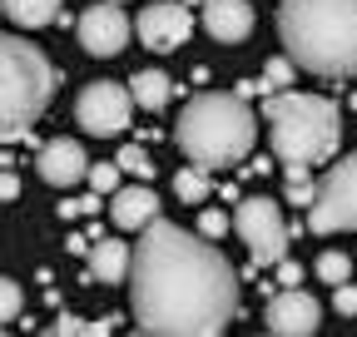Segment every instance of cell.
I'll use <instances>...</instances> for the list:
<instances>
[{
	"mask_svg": "<svg viewBox=\"0 0 357 337\" xmlns=\"http://www.w3.org/2000/svg\"><path fill=\"white\" fill-rule=\"evenodd\" d=\"M134 30H139V40L154 55H174L194 35V15H189L184 0H154V6H144V15H139Z\"/></svg>",
	"mask_w": 357,
	"mask_h": 337,
	"instance_id": "cell-11",
	"label": "cell"
},
{
	"mask_svg": "<svg viewBox=\"0 0 357 337\" xmlns=\"http://www.w3.org/2000/svg\"><path fill=\"white\" fill-rule=\"evenodd\" d=\"M184 6H204V0H184Z\"/></svg>",
	"mask_w": 357,
	"mask_h": 337,
	"instance_id": "cell-32",
	"label": "cell"
},
{
	"mask_svg": "<svg viewBox=\"0 0 357 337\" xmlns=\"http://www.w3.org/2000/svg\"><path fill=\"white\" fill-rule=\"evenodd\" d=\"M134 248L119 238H95L89 243V283H129Z\"/></svg>",
	"mask_w": 357,
	"mask_h": 337,
	"instance_id": "cell-15",
	"label": "cell"
},
{
	"mask_svg": "<svg viewBox=\"0 0 357 337\" xmlns=\"http://www.w3.org/2000/svg\"><path fill=\"white\" fill-rule=\"evenodd\" d=\"M0 15L15 20L20 30H40L60 20V0H0Z\"/></svg>",
	"mask_w": 357,
	"mask_h": 337,
	"instance_id": "cell-16",
	"label": "cell"
},
{
	"mask_svg": "<svg viewBox=\"0 0 357 337\" xmlns=\"http://www.w3.org/2000/svg\"><path fill=\"white\" fill-rule=\"evenodd\" d=\"M268 139H273L278 164H323L337 154L342 139V114L333 100L323 95H293V90H273L268 95Z\"/></svg>",
	"mask_w": 357,
	"mask_h": 337,
	"instance_id": "cell-4",
	"label": "cell"
},
{
	"mask_svg": "<svg viewBox=\"0 0 357 337\" xmlns=\"http://www.w3.org/2000/svg\"><path fill=\"white\" fill-rule=\"evenodd\" d=\"M283 174H288V203H298V208H312V198H318V184H312V168H307V164H283Z\"/></svg>",
	"mask_w": 357,
	"mask_h": 337,
	"instance_id": "cell-19",
	"label": "cell"
},
{
	"mask_svg": "<svg viewBox=\"0 0 357 337\" xmlns=\"http://www.w3.org/2000/svg\"><path fill=\"white\" fill-rule=\"evenodd\" d=\"M114 322H119V318H95L84 332H89V337H109V332H114Z\"/></svg>",
	"mask_w": 357,
	"mask_h": 337,
	"instance_id": "cell-31",
	"label": "cell"
},
{
	"mask_svg": "<svg viewBox=\"0 0 357 337\" xmlns=\"http://www.w3.org/2000/svg\"><path fill=\"white\" fill-rule=\"evenodd\" d=\"M55 84H60L55 65L30 40L0 35V144L30 139V124L45 114Z\"/></svg>",
	"mask_w": 357,
	"mask_h": 337,
	"instance_id": "cell-5",
	"label": "cell"
},
{
	"mask_svg": "<svg viewBox=\"0 0 357 337\" xmlns=\"http://www.w3.org/2000/svg\"><path fill=\"white\" fill-rule=\"evenodd\" d=\"M75 35H79V45L95 55V60H114V55L129 45L134 25H129V15L119 10V0H100V6H89V10L79 15Z\"/></svg>",
	"mask_w": 357,
	"mask_h": 337,
	"instance_id": "cell-9",
	"label": "cell"
},
{
	"mask_svg": "<svg viewBox=\"0 0 357 337\" xmlns=\"http://www.w3.org/2000/svg\"><path fill=\"white\" fill-rule=\"evenodd\" d=\"M119 174H124V168L119 164H89V184H95V194H114L119 189Z\"/></svg>",
	"mask_w": 357,
	"mask_h": 337,
	"instance_id": "cell-24",
	"label": "cell"
},
{
	"mask_svg": "<svg viewBox=\"0 0 357 337\" xmlns=\"http://www.w3.org/2000/svg\"><path fill=\"white\" fill-rule=\"evenodd\" d=\"M293 75H298L293 55H283V60H268V70H263V90H283V84H293Z\"/></svg>",
	"mask_w": 357,
	"mask_h": 337,
	"instance_id": "cell-23",
	"label": "cell"
},
{
	"mask_svg": "<svg viewBox=\"0 0 357 337\" xmlns=\"http://www.w3.org/2000/svg\"><path fill=\"white\" fill-rule=\"evenodd\" d=\"M35 168H40V179H45V184L70 189V184H79V179L89 174V154H84L75 139H50V144H40Z\"/></svg>",
	"mask_w": 357,
	"mask_h": 337,
	"instance_id": "cell-12",
	"label": "cell"
},
{
	"mask_svg": "<svg viewBox=\"0 0 357 337\" xmlns=\"http://www.w3.org/2000/svg\"><path fill=\"white\" fill-rule=\"evenodd\" d=\"M84 327H89V322L75 318V313H60V318L50 322V332H60V337H75V332H84Z\"/></svg>",
	"mask_w": 357,
	"mask_h": 337,
	"instance_id": "cell-28",
	"label": "cell"
},
{
	"mask_svg": "<svg viewBox=\"0 0 357 337\" xmlns=\"http://www.w3.org/2000/svg\"><path fill=\"white\" fill-rule=\"evenodd\" d=\"M0 198H20V179L10 168H0Z\"/></svg>",
	"mask_w": 357,
	"mask_h": 337,
	"instance_id": "cell-30",
	"label": "cell"
},
{
	"mask_svg": "<svg viewBox=\"0 0 357 337\" xmlns=\"http://www.w3.org/2000/svg\"><path fill=\"white\" fill-rule=\"evenodd\" d=\"M273 268H278V283H283V288H298V283H303V268H298L293 258H278Z\"/></svg>",
	"mask_w": 357,
	"mask_h": 337,
	"instance_id": "cell-29",
	"label": "cell"
},
{
	"mask_svg": "<svg viewBox=\"0 0 357 337\" xmlns=\"http://www.w3.org/2000/svg\"><path fill=\"white\" fill-rule=\"evenodd\" d=\"M20 308H25V292H20V283H15V278H0V327H6V322H15V318H20Z\"/></svg>",
	"mask_w": 357,
	"mask_h": 337,
	"instance_id": "cell-21",
	"label": "cell"
},
{
	"mask_svg": "<svg viewBox=\"0 0 357 337\" xmlns=\"http://www.w3.org/2000/svg\"><path fill=\"white\" fill-rule=\"evenodd\" d=\"M109 198H114V203H109V219H114V228H144V224H154V219H159V194H154L149 184L114 189Z\"/></svg>",
	"mask_w": 357,
	"mask_h": 337,
	"instance_id": "cell-14",
	"label": "cell"
},
{
	"mask_svg": "<svg viewBox=\"0 0 357 337\" xmlns=\"http://www.w3.org/2000/svg\"><path fill=\"white\" fill-rule=\"evenodd\" d=\"M119 6H124V0H119Z\"/></svg>",
	"mask_w": 357,
	"mask_h": 337,
	"instance_id": "cell-34",
	"label": "cell"
},
{
	"mask_svg": "<svg viewBox=\"0 0 357 337\" xmlns=\"http://www.w3.org/2000/svg\"><path fill=\"white\" fill-rule=\"evenodd\" d=\"M169 90H174V84H169L164 70H139V75L129 79L134 104H144V109H164V104H169Z\"/></svg>",
	"mask_w": 357,
	"mask_h": 337,
	"instance_id": "cell-17",
	"label": "cell"
},
{
	"mask_svg": "<svg viewBox=\"0 0 357 337\" xmlns=\"http://www.w3.org/2000/svg\"><path fill=\"white\" fill-rule=\"evenodd\" d=\"M199 233L204 238H223V233H229V214H223V208H204V214H199Z\"/></svg>",
	"mask_w": 357,
	"mask_h": 337,
	"instance_id": "cell-25",
	"label": "cell"
},
{
	"mask_svg": "<svg viewBox=\"0 0 357 337\" xmlns=\"http://www.w3.org/2000/svg\"><path fill=\"white\" fill-rule=\"evenodd\" d=\"M318 278L323 283H347L352 278V258H347V253H323V258H318Z\"/></svg>",
	"mask_w": 357,
	"mask_h": 337,
	"instance_id": "cell-22",
	"label": "cell"
},
{
	"mask_svg": "<svg viewBox=\"0 0 357 337\" xmlns=\"http://www.w3.org/2000/svg\"><path fill=\"white\" fill-rule=\"evenodd\" d=\"M352 109H357V95H352Z\"/></svg>",
	"mask_w": 357,
	"mask_h": 337,
	"instance_id": "cell-33",
	"label": "cell"
},
{
	"mask_svg": "<svg viewBox=\"0 0 357 337\" xmlns=\"http://www.w3.org/2000/svg\"><path fill=\"white\" fill-rule=\"evenodd\" d=\"M204 30L218 45H238L253 35V6L248 0H204Z\"/></svg>",
	"mask_w": 357,
	"mask_h": 337,
	"instance_id": "cell-13",
	"label": "cell"
},
{
	"mask_svg": "<svg viewBox=\"0 0 357 337\" xmlns=\"http://www.w3.org/2000/svg\"><path fill=\"white\" fill-rule=\"evenodd\" d=\"M234 228H238V238L248 243V253H253L258 268H273L278 258H288V224H283V208L268 198V194L238 198Z\"/></svg>",
	"mask_w": 357,
	"mask_h": 337,
	"instance_id": "cell-7",
	"label": "cell"
},
{
	"mask_svg": "<svg viewBox=\"0 0 357 337\" xmlns=\"http://www.w3.org/2000/svg\"><path fill=\"white\" fill-rule=\"evenodd\" d=\"M100 208V194H89V198H65L60 203V219H79V214H95Z\"/></svg>",
	"mask_w": 357,
	"mask_h": 337,
	"instance_id": "cell-27",
	"label": "cell"
},
{
	"mask_svg": "<svg viewBox=\"0 0 357 337\" xmlns=\"http://www.w3.org/2000/svg\"><path fill=\"white\" fill-rule=\"evenodd\" d=\"M114 164L124 168V174H134V179H154V164H149V149L144 144H124L114 154Z\"/></svg>",
	"mask_w": 357,
	"mask_h": 337,
	"instance_id": "cell-20",
	"label": "cell"
},
{
	"mask_svg": "<svg viewBox=\"0 0 357 337\" xmlns=\"http://www.w3.org/2000/svg\"><path fill=\"white\" fill-rule=\"evenodd\" d=\"M278 40L307 75H357V0H283Z\"/></svg>",
	"mask_w": 357,
	"mask_h": 337,
	"instance_id": "cell-2",
	"label": "cell"
},
{
	"mask_svg": "<svg viewBox=\"0 0 357 337\" xmlns=\"http://www.w3.org/2000/svg\"><path fill=\"white\" fill-rule=\"evenodd\" d=\"M307 228L312 233H357V154L337 159L323 174L318 198L307 208Z\"/></svg>",
	"mask_w": 357,
	"mask_h": 337,
	"instance_id": "cell-6",
	"label": "cell"
},
{
	"mask_svg": "<svg viewBox=\"0 0 357 337\" xmlns=\"http://www.w3.org/2000/svg\"><path fill=\"white\" fill-rule=\"evenodd\" d=\"M134 322L159 337H218L238 313V273L213 238L178 224H144L129 263Z\"/></svg>",
	"mask_w": 357,
	"mask_h": 337,
	"instance_id": "cell-1",
	"label": "cell"
},
{
	"mask_svg": "<svg viewBox=\"0 0 357 337\" xmlns=\"http://www.w3.org/2000/svg\"><path fill=\"white\" fill-rule=\"evenodd\" d=\"M253 139H258V119L248 109L243 95H194L178 114V130H174V144L184 149L189 164L199 168H229L238 159L253 154Z\"/></svg>",
	"mask_w": 357,
	"mask_h": 337,
	"instance_id": "cell-3",
	"label": "cell"
},
{
	"mask_svg": "<svg viewBox=\"0 0 357 337\" xmlns=\"http://www.w3.org/2000/svg\"><path fill=\"white\" fill-rule=\"evenodd\" d=\"M174 194H178V203H208V194H213L208 168H199V164L178 168V174H174Z\"/></svg>",
	"mask_w": 357,
	"mask_h": 337,
	"instance_id": "cell-18",
	"label": "cell"
},
{
	"mask_svg": "<svg viewBox=\"0 0 357 337\" xmlns=\"http://www.w3.org/2000/svg\"><path fill=\"white\" fill-rule=\"evenodd\" d=\"M129 114H134V95L124 90V84H114V79H95V84H84L79 100H75V119H79V130H84V134H95V139L124 134V130H129Z\"/></svg>",
	"mask_w": 357,
	"mask_h": 337,
	"instance_id": "cell-8",
	"label": "cell"
},
{
	"mask_svg": "<svg viewBox=\"0 0 357 337\" xmlns=\"http://www.w3.org/2000/svg\"><path fill=\"white\" fill-rule=\"evenodd\" d=\"M333 308H337L342 318H357V283H337V288H333Z\"/></svg>",
	"mask_w": 357,
	"mask_h": 337,
	"instance_id": "cell-26",
	"label": "cell"
},
{
	"mask_svg": "<svg viewBox=\"0 0 357 337\" xmlns=\"http://www.w3.org/2000/svg\"><path fill=\"white\" fill-rule=\"evenodd\" d=\"M263 327L278 332V337H312L323 327V308L303 288H278L273 298H268V308H263Z\"/></svg>",
	"mask_w": 357,
	"mask_h": 337,
	"instance_id": "cell-10",
	"label": "cell"
}]
</instances>
